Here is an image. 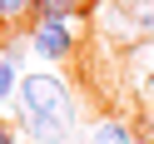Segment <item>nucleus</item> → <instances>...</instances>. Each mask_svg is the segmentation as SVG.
Wrapping results in <instances>:
<instances>
[{
    "instance_id": "nucleus-2",
    "label": "nucleus",
    "mask_w": 154,
    "mask_h": 144,
    "mask_svg": "<svg viewBox=\"0 0 154 144\" xmlns=\"http://www.w3.org/2000/svg\"><path fill=\"white\" fill-rule=\"evenodd\" d=\"M30 45H35V55H45V60H65V55L75 50V30H70V20L65 25H40Z\"/></svg>"
},
{
    "instance_id": "nucleus-1",
    "label": "nucleus",
    "mask_w": 154,
    "mask_h": 144,
    "mask_svg": "<svg viewBox=\"0 0 154 144\" xmlns=\"http://www.w3.org/2000/svg\"><path fill=\"white\" fill-rule=\"evenodd\" d=\"M20 109H25V119H65V124H75V114H80L70 90L55 75H25L20 80Z\"/></svg>"
},
{
    "instance_id": "nucleus-7",
    "label": "nucleus",
    "mask_w": 154,
    "mask_h": 144,
    "mask_svg": "<svg viewBox=\"0 0 154 144\" xmlns=\"http://www.w3.org/2000/svg\"><path fill=\"white\" fill-rule=\"evenodd\" d=\"M25 10H30V0H0V20H15Z\"/></svg>"
},
{
    "instance_id": "nucleus-5",
    "label": "nucleus",
    "mask_w": 154,
    "mask_h": 144,
    "mask_svg": "<svg viewBox=\"0 0 154 144\" xmlns=\"http://www.w3.org/2000/svg\"><path fill=\"white\" fill-rule=\"evenodd\" d=\"M124 10H129L134 30H149L154 35V0H134V5H124Z\"/></svg>"
},
{
    "instance_id": "nucleus-3",
    "label": "nucleus",
    "mask_w": 154,
    "mask_h": 144,
    "mask_svg": "<svg viewBox=\"0 0 154 144\" xmlns=\"http://www.w3.org/2000/svg\"><path fill=\"white\" fill-rule=\"evenodd\" d=\"M30 10L40 15V25H65V10H70V0H30Z\"/></svg>"
},
{
    "instance_id": "nucleus-6",
    "label": "nucleus",
    "mask_w": 154,
    "mask_h": 144,
    "mask_svg": "<svg viewBox=\"0 0 154 144\" xmlns=\"http://www.w3.org/2000/svg\"><path fill=\"white\" fill-rule=\"evenodd\" d=\"M10 90H20V84H15V65L0 60V100H10Z\"/></svg>"
},
{
    "instance_id": "nucleus-4",
    "label": "nucleus",
    "mask_w": 154,
    "mask_h": 144,
    "mask_svg": "<svg viewBox=\"0 0 154 144\" xmlns=\"http://www.w3.org/2000/svg\"><path fill=\"white\" fill-rule=\"evenodd\" d=\"M90 144H129V124H124V119H104Z\"/></svg>"
},
{
    "instance_id": "nucleus-8",
    "label": "nucleus",
    "mask_w": 154,
    "mask_h": 144,
    "mask_svg": "<svg viewBox=\"0 0 154 144\" xmlns=\"http://www.w3.org/2000/svg\"><path fill=\"white\" fill-rule=\"evenodd\" d=\"M0 144H15V134H10V129H0Z\"/></svg>"
}]
</instances>
